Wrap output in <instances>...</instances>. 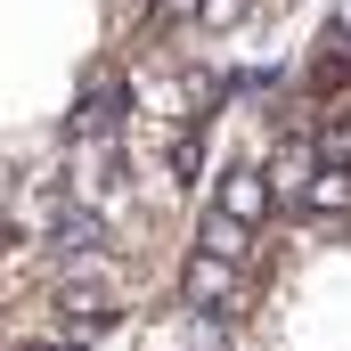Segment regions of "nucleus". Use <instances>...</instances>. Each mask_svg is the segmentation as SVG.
I'll return each instance as SVG.
<instances>
[{
	"label": "nucleus",
	"instance_id": "f257e3e1",
	"mask_svg": "<svg viewBox=\"0 0 351 351\" xmlns=\"http://www.w3.org/2000/svg\"><path fill=\"white\" fill-rule=\"evenodd\" d=\"M180 302L188 311H213V319H237L245 302H254V286H245V262H221V254H188V278H180Z\"/></svg>",
	"mask_w": 351,
	"mask_h": 351
},
{
	"label": "nucleus",
	"instance_id": "f03ea898",
	"mask_svg": "<svg viewBox=\"0 0 351 351\" xmlns=\"http://www.w3.org/2000/svg\"><path fill=\"white\" fill-rule=\"evenodd\" d=\"M269 204H278V180H269V164H229V172L213 180V213H229V221H245V229H262Z\"/></svg>",
	"mask_w": 351,
	"mask_h": 351
},
{
	"label": "nucleus",
	"instance_id": "7ed1b4c3",
	"mask_svg": "<svg viewBox=\"0 0 351 351\" xmlns=\"http://www.w3.org/2000/svg\"><path fill=\"white\" fill-rule=\"evenodd\" d=\"M302 213H319V221H343V213H351V164H319L311 196H302Z\"/></svg>",
	"mask_w": 351,
	"mask_h": 351
},
{
	"label": "nucleus",
	"instance_id": "20e7f679",
	"mask_svg": "<svg viewBox=\"0 0 351 351\" xmlns=\"http://www.w3.org/2000/svg\"><path fill=\"white\" fill-rule=\"evenodd\" d=\"M196 245H204V254H221V262H254V229H245V221H229V213H204Z\"/></svg>",
	"mask_w": 351,
	"mask_h": 351
},
{
	"label": "nucleus",
	"instance_id": "39448f33",
	"mask_svg": "<svg viewBox=\"0 0 351 351\" xmlns=\"http://www.w3.org/2000/svg\"><path fill=\"white\" fill-rule=\"evenodd\" d=\"M172 351H229V319H213V311H188L172 335H164Z\"/></svg>",
	"mask_w": 351,
	"mask_h": 351
},
{
	"label": "nucleus",
	"instance_id": "423d86ee",
	"mask_svg": "<svg viewBox=\"0 0 351 351\" xmlns=\"http://www.w3.org/2000/svg\"><path fill=\"white\" fill-rule=\"evenodd\" d=\"M245 8H254V0H204L196 25H204V33H229V25H245Z\"/></svg>",
	"mask_w": 351,
	"mask_h": 351
},
{
	"label": "nucleus",
	"instance_id": "0eeeda50",
	"mask_svg": "<svg viewBox=\"0 0 351 351\" xmlns=\"http://www.w3.org/2000/svg\"><path fill=\"white\" fill-rule=\"evenodd\" d=\"M25 351H74V343H49V335H33V343H25Z\"/></svg>",
	"mask_w": 351,
	"mask_h": 351
}]
</instances>
